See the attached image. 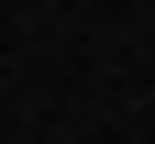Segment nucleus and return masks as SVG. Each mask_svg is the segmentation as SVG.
Listing matches in <instances>:
<instances>
[]
</instances>
